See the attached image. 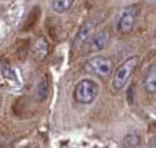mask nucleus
<instances>
[{
	"mask_svg": "<svg viewBox=\"0 0 156 148\" xmlns=\"http://www.w3.org/2000/svg\"><path fill=\"white\" fill-rule=\"evenodd\" d=\"M0 148H3V147H2V143H0Z\"/></svg>",
	"mask_w": 156,
	"mask_h": 148,
	"instance_id": "13",
	"label": "nucleus"
},
{
	"mask_svg": "<svg viewBox=\"0 0 156 148\" xmlns=\"http://www.w3.org/2000/svg\"><path fill=\"white\" fill-rule=\"evenodd\" d=\"M47 93H48V78H47V76H44L39 81V83L37 85V88H35L37 100L43 101L47 97Z\"/></svg>",
	"mask_w": 156,
	"mask_h": 148,
	"instance_id": "9",
	"label": "nucleus"
},
{
	"mask_svg": "<svg viewBox=\"0 0 156 148\" xmlns=\"http://www.w3.org/2000/svg\"><path fill=\"white\" fill-rule=\"evenodd\" d=\"M138 60V56H130L117 68V70L113 74V79H112V86H113L115 90H121V88L125 87V85L130 79L134 69L136 68Z\"/></svg>",
	"mask_w": 156,
	"mask_h": 148,
	"instance_id": "2",
	"label": "nucleus"
},
{
	"mask_svg": "<svg viewBox=\"0 0 156 148\" xmlns=\"http://www.w3.org/2000/svg\"><path fill=\"white\" fill-rule=\"evenodd\" d=\"M74 100L78 104H91L99 95V86L92 79H82L74 88Z\"/></svg>",
	"mask_w": 156,
	"mask_h": 148,
	"instance_id": "1",
	"label": "nucleus"
},
{
	"mask_svg": "<svg viewBox=\"0 0 156 148\" xmlns=\"http://www.w3.org/2000/svg\"><path fill=\"white\" fill-rule=\"evenodd\" d=\"M47 53H48V43L44 38H39L38 41L33 44V47H31V56L34 60H37V61H41L43 60L46 56H47Z\"/></svg>",
	"mask_w": 156,
	"mask_h": 148,
	"instance_id": "7",
	"label": "nucleus"
},
{
	"mask_svg": "<svg viewBox=\"0 0 156 148\" xmlns=\"http://www.w3.org/2000/svg\"><path fill=\"white\" fill-rule=\"evenodd\" d=\"M0 103H2V99H0Z\"/></svg>",
	"mask_w": 156,
	"mask_h": 148,
	"instance_id": "14",
	"label": "nucleus"
},
{
	"mask_svg": "<svg viewBox=\"0 0 156 148\" xmlns=\"http://www.w3.org/2000/svg\"><path fill=\"white\" fill-rule=\"evenodd\" d=\"M140 148H148V147H140Z\"/></svg>",
	"mask_w": 156,
	"mask_h": 148,
	"instance_id": "12",
	"label": "nucleus"
},
{
	"mask_svg": "<svg viewBox=\"0 0 156 148\" xmlns=\"http://www.w3.org/2000/svg\"><path fill=\"white\" fill-rule=\"evenodd\" d=\"M148 148H156V136L150 142V146H148Z\"/></svg>",
	"mask_w": 156,
	"mask_h": 148,
	"instance_id": "11",
	"label": "nucleus"
},
{
	"mask_svg": "<svg viewBox=\"0 0 156 148\" xmlns=\"http://www.w3.org/2000/svg\"><path fill=\"white\" fill-rule=\"evenodd\" d=\"M92 31H94V23L90 22V21L85 22V23L80 27L78 33H77V35H76V38H74V42H73V47L77 48V47H80L81 44H83V43L87 41V39L90 38V35L92 34Z\"/></svg>",
	"mask_w": 156,
	"mask_h": 148,
	"instance_id": "6",
	"label": "nucleus"
},
{
	"mask_svg": "<svg viewBox=\"0 0 156 148\" xmlns=\"http://www.w3.org/2000/svg\"><path fill=\"white\" fill-rule=\"evenodd\" d=\"M136 22V9L134 7L125 8L117 19V30L121 34H128L133 30Z\"/></svg>",
	"mask_w": 156,
	"mask_h": 148,
	"instance_id": "4",
	"label": "nucleus"
},
{
	"mask_svg": "<svg viewBox=\"0 0 156 148\" xmlns=\"http://www.w3.org/2000/svg\"><path fill=\"white\" fill-rule=\"evenodd\" d=\"M73 4H74V0H53L52 7H53V11L55 12L64 13L66 11H69Z\"/></svg>",
	"mask_w": 156,
	"mask_h": 148,
	"instance_id": "10",
	"label": "nucleus"
},
{
	"mask_svg": "<svg viewBox=\"0 0 156 148\" xmlns=\"http://www.w3.org/2000/svg\"><path fill=\"white\" fill-rule=\"evenodd\" d=\"M108 42H109V34L107 33V30H101L91 37L89 42V48L92 52H99L108 46Z\"/></svg>",
	"mask_w": 156,
	"mask_h": 148,
	"instance_id": "5",
	"label": "nucleus"
},
{
	"mask_svg": "<svg viewBox=\"0 0 156 148\" xmlns=\"http://www.w3.org/2000/svg\"><path fill=\"white\" fill-rule=\"evenodd\" d=\"M85 68H86V70L91 74H95V76L101 77V78H107L109 74H112L113 62H112L111 58L99 55V56L90 57L89 60L86 61Z\"/></svg>",
	"mask_w": 156,
	"mask_h": 148,
	"instance_id": "3",
	"label": "nucleus"
},
{
	"mask_svg": "<svg viewBox=\"0 0 156 148\" xmlns=\"http://www.w3.org/2000/svg\"><path fill=\"white\" fill-rule=\"evenodd\" d=\"M143 87L146 92L151 93V95L156 93V65H152L148 69L143 79Z\"/></svg>",
	"mask_w": 156,
	"mask_h": 148,
	"instance_id": "8",
	"label": "nucleus"
}]
</instances>
